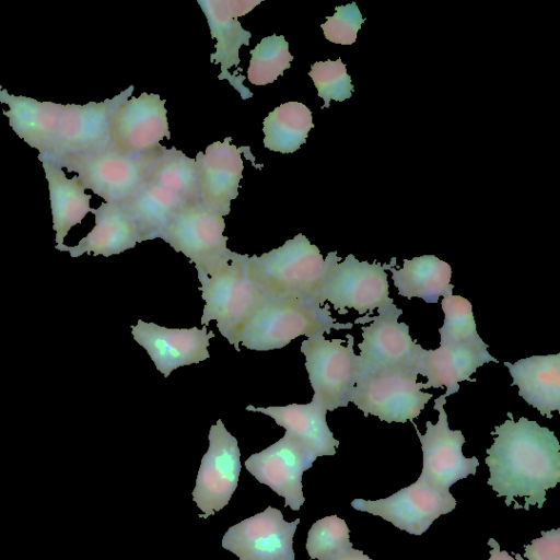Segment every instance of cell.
<instances>
[{
  "label": "cell",
  "instance_id": "cell-1",
  "mask_svg": "<svg viewBox=\"0 0 560 560\" xmlns=\"http://www.w3.org/2000/svg\"><path fill=\"white\" fill-rule=\"evenodd\" d=\"M497 425L491 433L493 444L487 450L486 464L490 477L487 481L498 497L505 498V505L524 498L522 509L530 505L542 508L546 491L560 481V444L555 433L536 421L521 417Z\"/></svg>",
  "mask_w": 560,
  "mask_h": 560
},
{
  "label": "cell",
  "instance_id": "cell-2",
  "mask_svg": "<svg viewBox=\"0 0 560 560\" xmlns=\"http://www.w3.org/2000/svg\"><path fill=\"white\" fill-rule=\"evenodd\" d=\"M352 323H338L329 304L323 306L308 299L264 298L243 326L238 343L250 350L281 349L291 340L329 334L331 329H350Z\"/></svg>",
  "mask_w": 560,
  "mask_h": 560
},
{
  "label": "cell",
  "instance_id": "cell-3",
  "mask_svg": "<svg viewBox=\"0 0 560 560\" xmlns=\"http://www.w3.org/2000/svg\"><path fill=\"white\" fill-rule=\"evenodd\" d=\"M246 270L266 298L315 301L326 271V260L318 247L300 233L259 257L247 256Z\"/></svg>",
  "mask_w": 560,
  "mask_h": 560
},
{
  "label": "cell",
  "instance_id": "cell-4",
  "mask_svg": "<svg viewBox=\"0 0 560 560\" xmlns=\"http://www.w3.org/2000/svg\"><path fill=\"white\" fill-rule=\"evenodd\" d=\"M248 255L235 253L231 261L212 275L197 271L205 301L200 324L217 322L220 334L240 351V332L264 295L247 275Z\"/></svg>",
  "mask_w": 560,
  "mask_h": 560
},
{
  "label": "cell",
  "instance_id": "cell-5",
  "mask_svg": "<svg viewBox=\"0 0 560 560\" xmlns=\"http://www.w3.org/2000/svg\"><path fill=\"white\" fill-rule=\"evenodd\" d=\"M163 148L136 154L124 152L110 144L102 151L65 159L55 164L77 173L84 189L92 190L106 202L124 203L147 183Z\"/></svg>",
  "mask_w": 560,
  "mask_h": 560
},
{
  "label": "cell",
  "instance_id": "cell-6",
  "mask_svg": "<svg viewBox=\"0 0 560 560\" xmlns=\"http://www.w3.org/2000/svg\"><path fill=\"white\" fill-rule=\"evenodd\" d=\"M325 260L326 271L315 298L319 305L328 302L339 314H347V308L371 314L392 300L385 271L388 264L359 261L352 254L340 262L337 252L328 253Z\"/></svg>",
  "mask_w": 560,
  "mask_h": 560
},
{
  "label": "cell",
  "instance_id": "cell-7",
  "mask_svg": "<svg viewBox=\"0 0 560 560\" xmlns=\"http://www.w3.org/2000/svg\"><path fill=\"white\" fill-rule=\"evenodd\" d=\"M221 214L201 201L185 203L165 228L160 238L185 255L196 270L212 275L228 265L235 252L228 248Z\"/></svg>",
  "mask_w": 560,
  "mask_h": 560
},
{
  "label": "cell",
  "instance_id": "cell-8",
  "mask_svg": "<svg viewBox=\"0 0 560 560\" xmlns=\"http://www.w3.org/2000/svg\"><path fill=\"white\" fill-rule=\"evenodd\" d=\"M327 340L324 335L307 338L301 343L305 369L314 392L313 398L332 411L347 407L361 371V362L354 353V338Z\"/></svg>",
  "mask_w": 560,
  "mask_h": 560
},
{
  "label": "cell",
  "instance_id": "cell-9",
  "mask_svg": "<svg viewBox=\"0 0 560 560\" xmlns=\"http://www.w3.org/2000/svg\"><path fill=\"white\" fill-rule=\"evenodd\" d=\"M418 374L401 370L360 371L350 401L364 415L388 423L413 421L432 394L423 392Z\"/></svg>",
  "mask_w": 560,
  "mask_h": 560
},
{
  "label": "cell",
  "instance_id": "cell-10",
  "mask_svg": "<svg viewBox=\"0 0 560 560\" xmlns=\"http://www.w3.org/2000/svg\"><path fill=\"white\" fill-rule=\"evenodd\" d=\"M132 92L133 85H130L113 98L100 103L63 105L54 145L47 155L38 160L58 163L65 159L92 154L109 147L115 113Z\"/></svg>",
  "mask_w": 560,
  "mask_h": 560
},
{
  "label": "cell",
  "instance_id": "cell-11",
  "mask_svg": "<svg viewBox=\"0 0 560 560\" xmlns=\"http://www.w3.org/2000/svg\"><path fill=\"white\" fill-rule=\"evenodd\" d=\"M377 311L372 323L362 327L363 340L358 346L361 371L401 370L418 374L425 349L412 340L409 326L398 322L402 310L392 299Z\"/></svg>",
  "mask_w": 560,
  "mask_h": 560
},
{
  "label": "cell",
  "instance_id": "cell-12",
  "mask_svg": "<svg viewBox=\"0 0 560 560\" xmlns=\"http://www.w3.org/2000/svg\"><path fill=\"white\" fill-rule=\"evenodd\" d=\"M351 506L381 516L395 527L419 536L441 515L452 512L456 508V500L448 490L418 478L412 485L385 499H355Z\"/></svg>",
  "mask_w": 560,
  "mask_h": 560
},
{
  "label": "cell",
  "instance_id": "cell-13",
  "mask_svg": "<svg viewBox=\"0 0 560 560\" xmlns=\"http://www.w3.org/2000/svg\"><path fill=\"white\" fill-rule=\"evenodd\" d=\"M209 447L202 456L192 491V500L207 518L222 510L237 488L241 472V452L237 440L219 419L211 425Z\"/></svg>",
  "mask_w": 560,
  "mask_h": 560
},
{
  "label": "cell",
  "instance_id": "cell-14",
  "mask_svg": "<svg viewBox=\"0 0 560 560\" xmlns=\"http://www.w3.org/2000/svg\"><path fill=\"white\" fill-rule=\"evenodd\" d=\"M446 397L441 395L434 399V409L439 411L438 422L427 421V431L420 434L417 424L411 421L420 440L423 466L420 479L425 482L450 490L455 482L476 475L479 460L476 456L467 458L463 454V445L466 442L460 430L448 428L447 415L444 410Z\"/></svg>",
  "mask_w": 560,
  "mask_h": 560
},
{
  "label": "cell",
  "instance_id": "cell-15",
  "mask_svg": "<svg viewBox=\"0 0 560 560\" xmlns=\"http://www.w3.org/2000/svg\"><path fill=\"white\" fill-rule=\"evenodd\" d=\"M317 457L289 433L245 460L246 469L278 495L284 498V508L299 511L303 495V472Z\"/></svg>",
  "mask_w": 560,
  "mask_h": 560
},
{
  "label": "cell",
  "instance_id": "cell-16",
  "mask_svg": "<svg viewBox=\"0 0 560 560\" xmlns=\"http://www.w3.org/2000/svg\"><path fill=\"white\" fill-rule=\"evenodd\" d=\"M300 518L287 522L272 506L231 526L222 547L240 560H294L293 536Z\"/></svg>",
  "mask_w": 560,
  "mask_h": 560
},
{
  "label": "cell",
  "instance_id": "cell-17",
  "mask_svg": "<svg viewBox=\"0 0 560 560\" xmlns=\"http://www.w3.org/2000/svg\"><path fill=\"white\" fill-rule=\"evenodd\" d=\"M165 100L159 94L141 93L122 102L117 108L110 131L112 144L127 153H150L160 150L163 138H171Z\"/></svg>",
  "mask_w": 560,
  "mask_h": 560
},
{
  "label": "cell",
  "instance_id": "cell-18",
  "mask_svg": "<svg viewBox=\"0 0 560 560\" xmlns=\"http://www.w3.org/2000/svg\"><path fill=\"white\" fill-rule=\"evenodd\" d=\"M131 334L164 377L180 366L197 364L208 359L209 341L215 337L206 326L167 328L142 319L131 326Z\"/></svg>",
  "mask_w": 560,
  "mask_h": 560
},
{
  "label": "cell",
  "instance_id": "cell-19",
  "mask_svg": "<svg viewBox=\"0 0 560 560\" xmlns=\"http://www.w3.org/2000/svg\"><path fill=\"white\" fill-rule=\"evenodd\" d=\"M260 2V0L198 1L207 18L211 37L217 39L215 51L210 55V62L221 65L218 79H228L243 100L252 97L253 93L243 85V79L234 78L229 70L240 65V48L242 45H249L252 33L242 27L237 18L250 12Z\"/></svg>",
  "mask_w": 560,
  "mask_h": 560
},
{
  "label": "cell",
  "instance_id": "cell-20",
  "mask_svg": "<svg viewBox=\"0 0 560 560\" xmlns=\"http://www.w3.org/2000/svg\"><path fill=\"white\" fill-rule=\"evenodd\" d=\"M195 160L201 203L222 217L229 214L243 177L241 150L226 137L198 152Z\"/></svg>",
  "mask_w": 560,
  "mask_h": 560
},
{
  "label": "cell",
  "instance_id": "cell-21",
  "mask_svg": "<svg viewBox=\"0 0 560 560\" xmlns=\"http://www.w3.org/2000/svg\"><path fill=\"white\" fill-rule=\"evenodd\" d=\"M488 362L498 360L490 354L483 340L462 346H440L434 350H425L418 374L428 380L423 389L445 386L444 396L448 397L459 390V382H476L470 376Z\"/></svg>",
  "mask_w": 560,
  "mask_h": 560
},
{
  "label": "cell",
  "instance_id": "cell-22",
  "mask_svg": "<svg viewBox=\"0 0 560 560\" xmlns=\"http://www.w3.org/2000/svg\"><path fill=\"white\" fill-rule=\"evenodd\" d=\"M248 411L260 412L272 418L284 428L285 432L298 440L316 457L332 456L339 446L327 421L326 407L313 398L308 404H290L287 406L254 407L248 405Z\"/></svg>",
  "mask_w": 560,
  "mask_h": 560
},
{
  "label": "cell",
  "instance_id": "cell-23",
  "mask_svg": "<svg viewBox=\"0 0 560 560\" xmlns=\"http://www.w3.org/2000/svg\"><path fill=\"white\" fill-rule=\"evenodd\" d=\"M95 225L77 245H56L60 252H68L72 258L83 254L109 257L133 248L141 243L140 233L133 220L120 203L103 202L91 210Z\"/></svg>",
  "mask_w": 560,
  "mask_h": 560
},
{
  "label": "cell",
  "instance_id": "cell-24",
  "mask_svg": "<svg viewBox=\"0 0 560 560\" xmlns=\"http://www.w3.org/2000/svg\"><path fill=\"white\" fill-rule=\"evenodd\" d=\"M0 103L9 106V110H3V115L9 118V125L18 137L31 148L38 150V158L47 155L57 136L63 104L16 96L1 85Z\"/></svg>",
  "mask_w": 560,
  "mask_h": 560
},
{
  "label": "cell",
  "instance_id": "cell-25",
  "mask_svg": "<svg viewBox=\"0 0 560 560\" xmlns=\"http://www.w3.org/2000/svg\"><path fill=\"white\" fill-rule=\"evenodd\" d=\"M513 378L511 386L542 416L560 410V353L533 355L515 363L504 362Z\"/></svg>",
  "mask_w": 560,
  "mask_h": 560
},
{
  "label": "cell",
  "instance_id": "cell-26",
  "mask_svg": "<svg viewBox=\"0 0 560 560\" xmlns=\"http://www.w3.org/2000/svg\"><path fill=\"white\" fill-rule=\"evenodd\" d=\"M48 182L52 229L57 245L63 244L69 231L91 212V195L85 194L79 177L68 178L62 168L49 161H40Z\"/></svg>",
  "mask_w": 560,
  "mask_h": 560
},
{
  "label": "cell",
  "instance_id": "cell-27",
  "mask_svg": "<svg viewBox=\"0 0 560 560\" xmlns=\"http://www.w3.org/2000/svg\"><path fill=\"white\" fill-rule=\"evenodd\" d=\"M396 258H392L387 270L392 272L399 295L407 299L420 298L427 303H438L454 285L450 283L452 268L450 264L434 255H422L404 259L400 269L393 268Z\"/></svg>",
  "mask_w": 560,
  "mask_h": 560
},
{
  "label": "cell",
  "instance_id": "cell-28",
  "mask_svg": "<svg viewBox=\"0 0 560 560\" xmlns=\"http://www.w3.org/2000/svg\"><path fill=\"white\" fill-rule=\"evenodd\" d=\"M185 203L187 202L174 191L145 183L130 199L120 205L136 223L143 242L161 237Z\"/></svg>",
  "mask_w": 560,
  "mask_h": 560
},
{
  "label": "cell",
  "instance_id": "cell-29",
  "mask_svg": "<svg viewBox=\"0 0 560 560\" xmlns=\"http://www.w3.org/2000/svg\"><path fill=\"white\" fill-rule=\"evenodd\" d=\"M314 127L312 112L300 102H287L264 119V145L268 150L293 153L306 142Z\"/></svg>",
  "mask_w": 560,
  "mask_h": 560
},
{
  "label": "cell",
  "instance_id": "cell-30",
  "mask_svg": "<svg viewBox=\"0 0 560 560\" xmlns=\"http://www.w3.org/2000/svg\"><path fill=\"white\" fill-rule=\"evenodd\" d=\"M147 183L174 191L187 203L200 201L196 160L188 158L175 147L162 149Z\"/></svg>",
  "mask_w": 560,
  "mask_h": 560
},
{
  "label": "cell",
  "instance_id": "cell-31",
  "mask_svg": "<svg viewBox=\"0 0 560 560\" xmlns=\"http://www.w3.org/2000/svg\"><path fill=\"white\" fill-rule=\"evenodd\" d=\"M441 306L444 323L439 329L440 346H462L482 340L477 332L471 303L466 298L453 294V289H450L443 295Z\"/></svg>",
  "mask_w": 560,
  "mask_h": 560
},
{
  "label": "cell",
  "instance_id": "cell-32",
  "mask_svg": "<svg viewBox=\"0 0 560 560\" xmlns=\"http://www.w3.org/2000/svg\"><path fill=\"white\" fill-rule=\"evenodd\" d=\"M250 55L247 78L255 85L272 83L290 68V62L293 60L288 42L282 35L276 34L264 37L250 50Z\"/></svg>",
  "mask_w": 560,
  "mask_h": 560
},
{
  "label": "cell",
  "instance_id": "cell-33",
  "mask_svg": "<svg viewBox=\"0 0 560 560\" xmlns=\"http://www.w3.org/2000/svg\"><path fill=\"white\" fill-rule=\"evenodd\" d=\"M350 529L337 515L316 521L308 530L306 550L311 559L332 560L350 550Z\"/></svg>",
  "mask_w": 560,
  "mask_h": 560
},
{
  "label": "cell",
  "instance_id": "cell-34",
  "mask_svg": "<svg viewBox=\"0 0 560 560\" xmlns=\"http://www.w3.org/2000/svg\"><path fill=\"white\" fill-rule=\"evenodd\" d=\"M308 75L318 91V96L324 100L322 108L329 107L331 100L342 102L352 96L351 77L340 58L313 63Z\"/></svg>",
  "mask_w": 560,
  "mask_h": 560
},
{
  "label": "cell",
  "instance_id": "cell-35",
  "mask_svg": "<svg viewBox=\"0 0 560 560\" xmlns=\"http://www.w3.org/2000/svg\"><path fill=\"white\" fill-rule=\"evenodd\" d=\"M364 19L355 2L336 7L332 16H327L322 30L325 37L335 44L352 45Z\"/></svg>",
  "mask_w": 560,
  "mask_h": 560
},
{
  "label": "cell",
  "instance_id": "cell-36",
  "mask_svg": "<svg viewBox=\"0 0 560 560\" xmlns=\"http://www.w3.org/2000/svg\"><path fill=\"white\" fill-rule=\"evenodd\" d=\"M528 560H560V528L541 532V537L524 545Z\"/></svg>",
  "mask_w": 560,
  "mask_h": 560
},
{
  "label": "cell",
  "instance_id": "cell-37",
  "mask_svg": "<svg viewBox=\"0 0 560 560\" xmlns=\"http://www.w3.org/2000/svg\"><path fill=\"white\" fill-rule=\"evenodd\" d=\"M488 545L491 546L489 560H523V557L520 553H514V559L510 553H508V551L501 550L499 544L493 538L488 540Z\"/></svg>",
  "mask_w": 560,
  "mask_h": 560
},
{
  "label": "cell",
  "instance_id": "cell-38",
  "mask_svg": "<svg viewBox=\"0 0 560 560\" xmlns=\"http://www.w3.org/2000/svg\"><path fill=\"white\" fill-rule=\"evenodd\" d=\"M332 560H372L370 557L364 555L362 550L353 549L339 555L338 557L334 558Z\"/></svg>",
  "mask_w": 560,
  "mask_h": 560
}]
</instances>
